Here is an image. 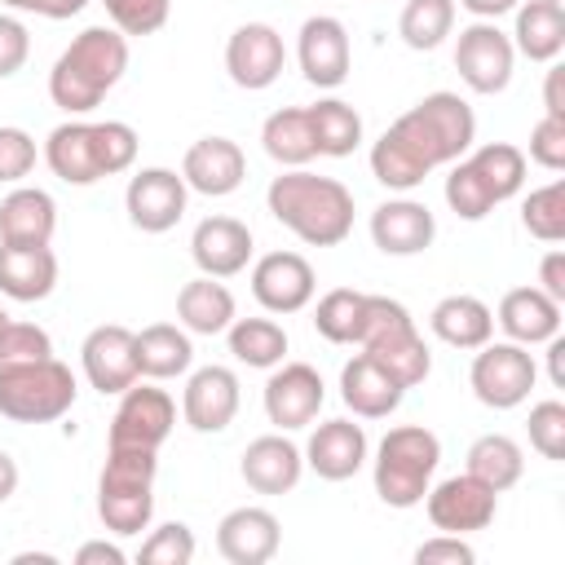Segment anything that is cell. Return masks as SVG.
Masks as SVG:
<instances>
[{
	"label": "cell",
	"instance_id": "obj_31",
	"mask_svg": "<svg viewBox=\"0 0 565 565\" xmlns=\"http://www.w3.org/2000/svg\"><path fill=\"white\" fill-rule=\"evenodd\" d=\"M428 327L450 349H481L494 335V309L486 300L468 296V291H455V296H441L433 305Z\"/></svg>",
	"mask_w": 565,
	"mask_h": 565
},
{
	"label": "cell",
	"instance_id": "obj_43",
	"mask_svg": "<svg viewBox=\"0 0 565 565\" xmlns=\"http://www.w3.org/2000/svg\"><path fill=\"white\" fill-rule=\"evenodd\" d=\"M40 358H53L49 331L35 327V322L9 318V322L0 327V371H4V366H22V362H40Z\"/></svg>",
	"mask_w": 565,
	"mask_h": 565
},
{
	"label": "cell",
	"instance_id": "obj_44",
	"mask_svg": "<svg viewBox=\"0 0 565 565\" xmlns=\"http://www.w3.org/2000/svg\"><path fill=\"white\" fill-rule=\"evenodd\" d=\"M102 4L119 35H154L172 13V0H102Z\"/></svg>",
	"mask_w": 565,
	"mask_h": 565
},
{
	"label": "cell",
	"instance_id": "obj_33",
	"mask_svg": "<svg viewBox=\"0 0 565 565\" xmlns=\"http://www.w3.org/2000/svg\"><path fill=\"white\" fill-rule=\"evenodd\" d=\"M512 49L530 62H556L565 53V4L561 0H525L512 9Z\"/></svg>",
	"mask_w": 565,
	"mask_h": 565
},
{
	"label": "cell",
	"instance_id": "obj_5",
	"mask_svg": "<svg viewBox=\"0 0 565 565\" xmlns=\"http://www.w3.org/2000/svg\"><path fill=\"white\" fill-rule=\"evenodd\" d=\"M154 455L159 450H141V446H106V463L97 477V516L119 539L150 530L154 477H159Z\"/></svg>",
	"mask_w": 565,
	"mask_h": 565
},
{
	"label": "cell",
	"instance_id": "obj_60",
	"mask_svg": "<svg viewBox=\"0 0 565 565\" xmlns=\"http://www.w3.org/2000/svg\"><path fill=\"white\" fill-rule=\"evenodd\" d=\"M561 4H565V0H561Z\"/></svg>",
	"mask_w": 565,
	"mask_h": 565
},
{
	"label": "cell",
	"instance_id": "obj_11",
	"mask_svg": "<svg viewBox=\"0 0 565 565\" xmlns=\"http://www.w3.org/2000/svg\"><path fill=\"white\" fill-rule=\"evenodd\" d=\"M177 424V402L168 397V388L150 384H128L119 393V406L110 415V433L106 446H141V450H159L168 441Z\"/></svg>",
	"mask_w": 565,
	"mask_h": 565
},
{
	"label": "cell",
	"instance_id": "obj_25",
	"mask_svg": "<svg viewBox=\"0 0 565 565\" xmlns=\"http://www.w3.org/2000/svg\"><path fill=\"white\" fill-rule=\"evenodd\" d=\"M371 238L384 256H419L437 238V216L419 199H384L371 212Z\"/></svg>",
	"mask_w": 565,
	"mask_h": 565
},
{
	"label": "cell",
	"instance_id": "obj_30",
	"mask_svg": "<svg viewBox=\"0 0 565 565\" xmlns=\"http://www.w3.org/2000/svg\"><path fill=\"white\" fill-rule=\"evenodd\" d=\"M57 287V256L53 247H9L0 243V296L18 305H35Z\"/></svg>",
	"mask_w": 565,
	"mask_h": 565
},
{
	"label": "cell",
	"instance_id": "obj_9",
	"mask_svg": "<svg viewBox=\"0 0 565 565\" xmlns=\"http://www.w3.org/2000/svg\"><path fill=\"white\" fill-rule=\"evenodd\" d=\"M468 384H472V397L490 411H512L530 397V388L539 384V366H534V353L525 344H512V340H486L468 366Z\"/></svg>",
	"mask_w": 565,
	"mask_h": 565
},
{
	"label": "cell",
	"instance_id": "obj_40",
	"mask_svg": "<svg viewBox=\"0 0 565 565\" xmlns=\"http://www.w3.org/2000/svg\"><path fill=\"white\" fill-rule=\"evenodd\" d=\"M455 31V0H406L397 18V35L415 53H433Z\"/></svg>",
	"mask_w": 565,
	"mask_h": 565
},
{
	"label": "cell",
	"instance_id": "obj_37",
	"mask_svg": "<svg viewBox=\"0 0 565 565\" xmlns=\"http://www.w3.org/2000/svg\"><path fill=\"white\" fill-rule=\"evenodd\" d=\"M225 340H230L234 362L256 366V371H274L287 353V331L274 318H234L225 327Z\"/></svg>",
	"mask_w": 565,
	"mask_h": 565
},
{
	"label": "cell",
	"instance_id": "obj_56",
	"mask_svg": "<svg viewBox=\"0 0 565 565\" xmlns=\"http://www.w3.org/2000/svg\"><path fill=\"white\" fill-rule=\"evenodd\" d=\"M547 380L552 388H565V335L561 331L547 340Z\"/></svg>",
	"mask_w": 565,
	"mask_h": 565
},
{
	"label": "cell",
	"instance_id": "obj_1",
	"mask_svg": "<svg viewBox=\"0 0 565 565\" xmlns=\"http://www.w3.org/2000/svg\"><path fill=\"white\" fill-rule=\"evenodd\" d=\"M477 141V115L459 93H428L406 115H397L371 146V177L384 190H415L428 172L450 168Z\"/></svg>",
	"mask_w": 565,
	"mask_h": 565
},
{
	"label": "cell",
	"instance_id": "obj_35",
	"mask_svg": "<svg viewBox=\"0 0 565 565\" xmlns=\"http://www.w3.org/2000/svg\"><path fill=\"white\" fill-rule=\"evenodd\" d=\"M260 146L274 163L282 168H305L309 159H318V141H313V124L305 106H282L260 124Z\"/></svg>",
	"mask_w": 565,
	"mask_h": 565
},
{
	"label": "cell",
	"instance_id": "obj_10",
	"mask_svg": "<svg viewBox=\"0 0 565 565\" xmlns=\"http://www.w3.org/2000/svg\"><path fill=\"white\" fill-rule=\"evenodd\" d=\"M512 66H516V49H512V35L499 31V22H472L459 31L455 71L472 93L481 97L503 93L512 84Z\"/></svg>",
	"mask_w": 565,
	"mask_h": 565
},
{
	"label": "cell",
	"instance_id": "obj_48",
	"mask_svg": "<svg viewBox=\"0 0 565 565\" xmlns=\"http://www.w3.org/2000/svg\"><path fill=\"white\" fill-rule=\"evenodd\" d=\"M530 159L547 172H561L565 168V119L556 115H543L534 128H530Z\"/></svg>",
	"mask_w": 565,
	"mask_h": 565
},
{
	"label": "cell",
	"instance_id": "obj_4",
	"mask_svg": "<svg viewBox=\"0 0 565 565\" xmlns=\"http://www.w3.org/2000/svg\"><path fill=\"white\" fill-rule=\"evenodd\" d=\"M525 185V150L512 141H486L450 163L446 203L459 221H486L499 203L516 199Z\"/></svg>",
	"mask_w": 565,
	"mask_h": 565
},
{
	"label": "cell",
	"instance_id": "obj_34",
	"mask_svg": "<svg viewBox=\"0 0 565 565\" xmlns=\"http://www.w3.org/2000/svg\"><path fill=\"white\" fill-rule=\"evenodd\" d=\"M177 318L190 335H221L238 318V305H234V291L221 278L199 274L177 291Z\"/></svg>",
	"mask_w": 565,
	"mask_h": 565
},
{
	"label": "cell",
	"instance_id": "obj_55",
	"mask_svg": "<svg viewBox=\"0 0 565 565\" xmlns=\"http://www.w3.org/2000/svg\"><path fill=\"white\" fill-rule=\"evenodd\" d=\"M459 4H463L477 22H499V18H503V13H512L521 0H459Z\"/></svg>",
	"mask_w": 565,
	"mask_h": 565
},
{
	"label": "cell",
	"instance_id": "obj_38",
	"mask_svg": "<svg viewBox=\"0 0 565 565\" xmlns=\"http://www.w3.org/2000/svg\"><path fill=\"white\" fill-rule=\"evenodd\" d=\"M309 110V124H313V141H318V154L327 159H349L358 146H362V115L340 102V97H322Z\"/></svg>",
	"mask_w": 565,
	"mask_h": 565
},
{
	"label": "cell",
	"instance_id": "obj_21",
	"mask_svg": "<svg viewBox=\"0 0 565 565\" xmlns=\"http://www.w3.org/2000/svg\"><path fill=\"white\" fill-rule=\"evenodd\" d=\"M44 163L57 181L66 185H93L106 177L102 168V146H97V124L71 115L66 124H57L49 137H44Z\"/></svg>",
	"mask_w": 565,
	"mask_h": 565
},
{
	"label": "cell",
	"instance_id": "obj_6",
	"mask_svg": "<svg viewBox=\"0 0 565 565\" xmlns=\"http://www.w3.org/2000/svg\"><path fill=\"white\" fill-rule=\"evenodd\" d=\"M441 463V437L424 424H397L384 433V441L375 446V459H371V477H375V494L380 503L406 512V508H419L428 486H433V472Z\"/></svg>",
	"mask_w": 565,
	"mask_h": 565
},
{
	"label": "cell",
	"instance_id": "obj_53",
	"mask_svg": "<svg viewBox=\"0 0 565 565\" xmlns=\"http://www.w3.org/2000/svg\"><path fill=\"white\" fill-rule=\"evenodd\" d=\"M124 561H128V552L106 539H88L75 547V565H124Z\"/></svg>",
	"mask_w": 565,
	"mask_h": 565
},
{
	"label": "cell",
	"instance_id": "obj_16",
	"mask_svg": "<svg viewBox=\"0 0 565 565\" xmlns=\"http://www.w3.org/2000/svg\"><path fill=\"white\" fill-rule=\"evenodd\" d=\"M137 331L119 327V322H102L84 335L79 344V366H84V380L102 393V397H119L128 384H137V349H132Z\"/></svg>",
	"mask_w": 565,
	"mask_h": 565
},
{
	"label": "cell",
	"instance_id": "obj_12",
	"mask_svg": "<svg viewBox=\"0 0 565 565\" xmlns=\"http://www.w3.org/2000/svg\"><path fill=\"white\" fill-rule=\"evenodd\" d=\"M424 512H428L433 530H441V534H477L494 521L499 494L486 481H477L472 472H459V477H446V481L428 486Z\"/></svg>",
	"mask_w": 565,
	"mask_h": 565
},
{
	"label": "cell",
	"instance_id": "obj_27",
	"mask_svg": "<svg viewBox=\"0 0 565 565\" xmlns=\"http://www.w3.org/2000/svg\"><path fill=\"white\" fill-rule=\"evenodd\" d=\"M406 388L366 353H353L340 366V402L358 415V419H388L402 406Z\"/></svg>",
	"mask_w": 565,
	"mask_h": 565
},
{
	"label": "cell",
	"instance_id": "obj_58",
	"mask_svg": "<svg viewBox=\"0 0 565 565\" xmlns=\"http://www.w3.org/2000/svg\"><path fill=\"white\" fill-rule=\"evenodd\" d=\"M13 565H57V556L53 552H18Z\"/></svg>",
	"mask_w": 565,
	"mask_h": 565
},
{
	"label": "cell",
	"instance_id": "obj_42",
	"mask_svg": "<svg viewBox=\"0 0 565 565\" xmlns=\"http://www.w3.org/2000/svg\"><path fill=\"white\" fill-rule=\"evenodd\" d=\"M194 530L185 521H163L159 530H150V539L137 547L141 565H190L194 561Z\"/></svg>",
	"mask_w": 565,
	"mask_h": 565
},
{
	"label": "cell",
	"instance_id": "obj_17",
	"mask_svg": "<svg viewBox=\"0 0 565 565\" xmlns=\"http://www.w3.org/2000/svg\"><path fill=\"white\" fill-rule=\"evenodd\" d=\"M282 66H287V49H282V35L269 22H243L225 40V71L247 93L269 88L282 75Z\"/></svg>",
	"mask_w": 565,
	"mask_h": 565
},
{
	"label": "cell",
	"instance_id": "obj_52",
	"mask_svg": "<svg viewBox=\"0 0 565 565\" xmlns=\"http://www.w3.org/2000/svg\"><path fill=\"white\" fill-rule=\"evenodd\" d=\"M0 4H9V9H18V13H40V18L62 22V18H75L88 0H0Z\"/></svg>",
	"mask_w": 565,
	"mask_h": 565
},
{
	"label": "cell",
	"instance_id": "obj_46",
	"mask_svg": "<svg viewBox=\"0 0 565 565\" xmlns=\"http://www.w3.org/2000/svg\"><path fill=\"white\" fill-rule=\"evenodd\" d=\"M97 146H102V168L106 177H119L137 163V128L124 119H97Z\"/></svg>",
	"mask_w": 565,
	"mask_h": 565
},
{
	"label": "cell",
	"instance_id": "obj_19",
	"mask_svg": "<svg viewBox=\"0 0 565 565\" xmlns=\"http://www.w3.org/2000/svg\"><path fill=\"white\" fill-rule=\"evenodd\" d=\"M238 375L221 362L212 366H199L190 371L185 380V393H181V419L194 428V433H225L238 415Z\"/></svg>",
	"mask_w": 565,
	"mask_h": 565
},
{
	"label": "cell",
	"instance_id": "obj_32",
	"mask_svg": "<svg viewBox=\"0 0 565 565\" xmlns=\"http://www.w3.org/2000/svg\"><path fill=\"white\" fill-rule=\"evenodd\" d=\"M137 349V375L141 380H177L194 366V344H190V331L177 327V322H150L137 331L132 340Z\"/></svg>",
	"mask_w": 565,
	"mask_h": 565
},
{
	"label": "cell",
	"instance_id": "obj_20",
	"mask_svg": "<svg viewBox=\"0 0 565 565\" xmlns=\"http://www.w3.org/2000/svg\"><path fill=\"white\" fill-rule=\"evenodd\" d=\"M278 543H282V525L260 503H243L225 512L216 525V552L230 565H265L278 556Z\"/></svg>",
	"mask_w": 565,
	"mask_h": 565
},
{
	"label": "cell",
	"instance_id": "obj_59",
	"mask_svg": "<svg viewBox=\"0 0 565 565\" xmlns=\"http://www.w3.org/2000/svg\"><path fill=\"white\" fill-rule=\"evenodd\" d=\"M4 322H9V313H4V309H0V327H4Z\"/></svg>",
	"mask_w": 565,
	"mask_h": 565
},
{
	"label": "cell",
	"instance_id": "obj_26",
	"mask_svg": "<svg viewBox=\"0 0 565 565\" xmlns=\"http://www.w3.org/2000/svg\"><path fill=\"white\" fill-rule=\"evenodd\" d=\"M57 230V203L40 185H13L0 199V243L9 247H49Z\"/></svg>",
	"mask_w": 565,
	"mask_h": 565
},
{
	"label": "cell",
	"instance_id": "obj_57",
	"mask_svg": "<svg viewBox=\"0 0 565 565\" xmlns=\"http://www.w3.org/2000/svg\"><path fill=\"white\" fill-rule=\"evenodd\" d=\"M18 481H22V472H18V459H13L9 450H0V503H9V499H13Z\"/></svg>",
	"mask_w": 565,
	"mask_h": 565
},
{
	"label": "cell",
	"instance_id": "obj_24",
	"mask_svg": "<svg viewBox=\"0 0 565 565\" xmlns=\"http://www.w3.org/2000/svg\"><path fill=\"white\" fill-rule=\"evenodd\" d=\"M305 468H313L322 481H349L366 463V428L353 419H322L305 441Z\"/></svg>",
	"mask_w": 565,
	"mask_h": 565
},
{
	"label": "cell",
	"instance_id": "obj_47",
	"mask_svg": "<svg viewBox=\"0 0 565 565\" xmlns=\"http://www.w3.org/2000/svg\"><path fill=\"white\" fill-rule=\"evenodd\" d=\"M35 159V137L18 124H0V185H18L22 177H31Z\"/></svg>",
	"mask_w": 565,
	"mask_h": 565
},
{
	"label": "cell",
	"instance_id": "obj_29",
	"mask_svg": "<svg viewBox=\"0 0 565 565\" xmlns=\"http://www.w3.org/2000/svg\"><path fill=\"white\" fill-rule=\"evenodd\" d=\"M494 322L503 327V335H508L512 344L534 349V344H547V340L561 331V305H556L547 291H539V287H512V291L499 300Z\"/></svg>",
	"mask_w": 565,
	"mask_h": 565
},
{
	"label": "cell",
	"instance_id": "obj_39",
	"mask_svg": "<svg viewBox=\"0 0 565 565\" xmlns=\"http://www.w3.org/2000/svg\"><path fill=\"white\" fill-rule=\"evenodd\" d=\"M366 296L371 291H353V287H335L313 305V327L322 340L331 344H358L362 322H366Z\"/></svg>",
	"mask_w": 565,
	"mask_h": 565
},
{
	"label": "cell",
	"instance_id": "obj_8",
	"mask_svg": "<svg viewBox=\"0 0 565 565\" xmlns=\"http://www.w3.org/2000/svg\"><path fill=\"white\" fill-rule=\"evenodd\" d=\"M75 375L57 358L0 371V415L13 424H53L75 406Z\"/></svg>",
	"mask_w": 565,
	"mask_h": 565
},
{
	"label": "cell",
	"instance_id": "obj_18",
	"mask_svg": "<svg viewBox=\"0 0 565 565\" xmlns=\"http://www.w3.org/2000/svg\"><path fill=\"white\" fill-rule=\"evenodd\" d=\"M318 291L313 265L300 252H269L252 265V296L265 313H300Z\"/></svg>",
	"mask_w": 565,
	"mask_h": 565
},
{
	"label": "cell",
	"instance_id": "obj_7",
	"mask_svg": "<svg viewBox=\"0 0 565 565\" xmlns=\"http://www.w3.org/2000/svg\"><path fill=\"white\" fill-rule=\"evenodd\" d=\"M358 349L371 362H380L402 388L424 384L428 371H433V353H428L411 309L393 296H366V322H362Z\"/></svg>",
	"mask_w": 565,
	"mask_h": 565
},
{
	"label": "cell",
	"instance_id": "obj_15",
	"mask_svg": "<svg viewBox=\"0 0 565 565\" xmlns=\"http://www.w3.org/2000/svg\"><path fill=\"white\" fill-rule=\"evenodd\" d=\"M296 62H300V75L313 88H340L349 79V66H353V49H349L344 22L331 18V13L305 18L300 35H296Z\"/></svg>",
	"mask_w": 565,
	"mask_h": 565
},
{
	"label": "cell",
	"instance_id": "obj_23",
	"mask_svg": "<svg viewBox=\"0 0 565 565\" xmlns=\"http://www.w3.org/2000/svg\"><path fill=\"white\" fill-rule=\"evenodd\" d=\"M252 252H256L252 230L243 221H234V216H207L190 234V256H194L199 274H207V278L243 274L252 265Z\"/></svg>",
	"mask_w": 565,
	"mask_h": 565
},
{
	"label": "cell",
	"instance_id": "obj_13",
	"mask_svg": "<svg viewBox=\"0 0 565 565\" xmlns=\"http://www.w3.org/2000/svg\"><path fill=\"white\" fill-rule=\"evenodd\" d=\"M185 199L190 185L181 172L172 168H141L128 177L124 190V212L141 234H168L181 216H185Z\"/></svg>",
	"mask_w": 565,
	"mask_h": 565
},
{
	"label": "cell",
	"instance_id": "obj_28",
	"mask_svg": "<svg viewBox=\"0 0 565 565\" xmlns=\"http://www.w3.org/2000/svg\"><path fill=\"white\" fill-rule=\"evenodd\" d=\"M238 472L256 494H287V490H296V481L305 472V455H300V446L291 437L265 433V437L247 441Z\"/></svg>",
	"mask_w": 565,
	"mask_h": 565
},
{
	"label": "cell",
	"instance_id": "obj_49",
	"mask_svg": "<svg viewBox=\"0 0 565 565\" xmlns=\"http://www.w3.org/2000/svg\"><path fill=\"white\" fill-rule=\"evenodd\" d=\"M477 561V552H472V543H468V534H433V539H424L419 547H415V565H472Z\"/></svg>",
	"mask_w": 565,
	"mask_h": 565
},
{
	"label": "cell",
	"instance_id": "obj_36",
	"mask_svg": "<svg viewBox=\"0 0 565 565\" xmlns=\"http://www.w3.org/2000/svg\"><path fill=\"white\" fill-rule=\"evenodd\" d=\"M477 481H486L494 494L512 490L525 472V450L508 437V433H481L472 446H468V468Z\"/></svg>",
	"mask_w": 565,
	"mask_h": 565
},
{
	"label": "cell",
	"instance_id": "obj_2",
	"mask_svg": "<svg viewBox=\"0 0 565 565\" xmlns=\"http://www.w3.org/2000/svg\"><path fill=\"white\" fill-rule=\"evenodd\" d=\"M269 216L291 230L309 247H335L353 234V194L335 177H318L309 168H287L265 190Z\"/></svg>",
	"mask_w": 565,
	"mask_h": 565
},
{
	"label": "cell",
	"instance_id": "obj_22",
	"mask_svg": "<svg viewBox=\"0 0 565 565\" xmlns=\"http://www.w3.org/2000/svg\"><path fill=\"white\" fill-rule=\"evenodd\" d=\"M181 177L194 194H207V199H225L243 185L247 177V154L238 141L230 137H199L185 159H181Z\"/></svg>",
	"mask_w": 565,
	"mask_h": 565
},
{
	"label": "cell",
	"instance_id": "obj_3",
	"mask_svg": "<svg viewBox=\"0 0 565 565\" xmlns=\"http://www.w3.org/2000/svg\"><path fill=\"white\" fill-rule=\"evenodd\" d=\"M128 71V35L115 26H84L49 71V97L66 115H88Z\"/></svg>",
	"mask_w": 565,
	"mask_h": 565
},
{
	"label": "cell",
	"instance_id": "obj_14",
	"mask_svg": "<svg viewBox=\"0 0 565 565\" xmlns=\"http://www.w3.org/2000/svg\"><path fill=\"white\" fill-rule=\"evenodd\" d=\"M327 402V384L309 362H278L265 380V415L278 433L309 428Z\"/></svg>",
	"mask_w": 565,
	"mask_h": 565
},
{
	"label": "cell",
	"instance_id": "obj_45",
	"mask_svg": "<svg viewBox=\"0 0 565 565\" xmlns=\"http://www.w3.org/2000/svg\"><path fill=\"white\" fill-rule=\"evenodd\" d=\"M530 446L552 463L565 459V402L547 397L530 406Z\"/></svg>",
	"mask_w": 565,
	"mask_h": 565
},
{
	"label": "cell",
	"instance_id": "obj_41",
	"mask_svg": "<svg viewBox=\"0 0 565 565\" xmlns=\"http://www.w3.org/2000/svg\"><path fill=\"white\" fill-rule=\"evenodd\" d=\"M521 225H525L539 243H561V238H565V181H561V177L525 194V203H521Z\"/></svg>",
	"mask_w": 565,
	"mask_h": 565
},
{
	"label": "cell",
	"instance_id": "obj_50",
	"mask_svg": "<svg viewBox=\"0 0 565 565\" xmlns=\"http://www.w3.org/2000/svg\"><path fill=\"white\" fill-rule=\"evenodd\" d=\"M26 57H31V31L13 13H0V79L18 75Z\"/></svg>",
	"mask_w": 565,
	"mask_h": 565
},
{
	"label": "cell",
	"instance_id": "obj_54",
	"mask_svg": "<svg viewBox=\"0 0 565 565\" xmlns=\"http://www.w3.org/2000/svg\"><path fill=\"white\" fill-rule=\"evenodd\" d=\"M543 115L565 119V66L547 62V79H543Z\"/></svg>",
	"mask_w": 565,
	"mask_h": 565
},
{
	"label": "cell",
	"instance_id": "obj_51",
	"mask_svg": "<svg viewBox=\"0 0 565 565\" xmlns=\"http://www.w3.org/2000/svg\"><path fill=\"white\" fill-rule=\"evenodd\" d=\"M539 291H547L556 305H565V252L561 247H552L539 260Z\"/></svg>",
	"mask_w": 565,
	"mask_h": 565
}]
</instances>
